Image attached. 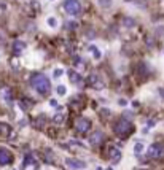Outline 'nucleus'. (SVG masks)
I'll list each match as a JSON object with an SVG mask.
<instances>
[{
  "label": "nucleus",
  "mask_w": 164,
  "mask_h": 170,
  "mask_svg": "<svg viewBox=\"0 0 164 170\" xmlns=\"http://www.w3.org/2000/svg\"><path fill=\"white\" fill-rule=\"evenodd\" d=\"M30 83H32L34 89L37 91L40 96H46V94L51 91V83H50V80L45 77V75H42V73L34 75L32 80H30Z\"/></svg>",
  "instance_id": "nucleus-1"
},
{
  "label": "nucleus",
  "mask_w": 164,
  "mask_h": 170,
  "mask_svg": "<svg viewBox=\"0 0 164 170\" xmlns=\"http://www.w3.org/2000/svg\"><path fill=\"white\" fill-rule=\"evenodd\" d=\"M115 134L116 135H120V137H126V135H129L131 132H132V124L127 119H120V121H116V124H115Z\"/></svg>",
  "instance_id": "nucleus-2"
},
{
  "label": "nucleus",
  "mask_w": 164,
  "mask_h": 170,
  "mask_svg": "<svg viewBox=\"0 0 164 170\" xmlns=\"http://www.w3.org/2000/svg\"><path fill=\"white\" fill-rule=\"evenodd\" d=\"M64 10L70 16H78L81 13V5L78 0H64Z\"/></svg>",
  "instance_id": "nucleus-3"
},
{
  "label": "nucleus",
  "mask_w": 164,
  "mask_h": 170,
  "mask_svg": "<svg viewBox=\"0 0 164 170\" xmlns=\"http://www.w3.org/2000/svg\"><path fill=\"white\" fill-rule=\"evenodd\" d=\"M147 154H148V157H151V159H158V157H161V156L164 154V146L159 145V143H153V145H150Z\"/></svg>",
  "instance_id": "nucleus-4"
},
{
  "label": "nucleus",
  "mask_w": 164,
  "mask_h": 170,
  "mask_svg": "<svg viewBox=\"0 0 164 170\" xmlns=\"http://www.w3.org/2000/svg\"><path fill=\"white\" fill-rule=\"evenodd\" d=\"M75 129H77V132H80V134H85V132H88V130L91 129V121H89L88 118H80V119H77Z\"/></svg>",
  "instance_id": "nucleus-5"
},
{
  "label": "nucleus",
  "mask_w": 164,
  "mask_h": 170,
  "mask_svg": "<svg viewBox=\"0 0 164 170\" xmlns=\"http://www.w3.org/2000/svg\"><path fill=\"white\" fill-rule=\"evenodd\" d=\"M104 140H105V135H104L102 130H94L93 134L89 135V143L93 146H99L101 143H104Z\"/></svg>",
  "instance_id": "nucleus-6"
},
{
  "label": "nucleus",
  "mask_w": 164,
  "mask_h": 170,
  "mask_svg": "<svg viewBox=\"0 0 164 170\" xmlns=\"http://www.w3.org/2000/svg\"><path fill=\"white\" fill-rule=\"evenodd\" d=\"M66 165L72 170H80V168H85L86 162L85 160H80V159H74V157H67L66 159Z\"/></svg>",
  "instance_id": "nucleus-7"
},
{
  "label": "nucleus",
  "mask_w": 164,
  "mask_h": 170,
  "mask_svg": "<svg viewBox=\"0 0 164 170\" xmlns=\"http://www.w3.org/2000/svg\"><path fill=\"white\" fill-rule=\"evenodd\" d=\"M89 84H91L93 88H96V89H102V88H104V80L99 77L97 73H93V75L89 77Z\"/></svg>",
  "instance_id": "nucleus-8"
},
{
  "label": "nucleus",
  "mask_w": 164,
  "mask_h": 170,
  "mask_svg": "<svg viewBox=\"0 0 164 170\" xmlns=\"http://www.w3.org/2000/svg\"><path fill=\"white\" fill-rule=\"evenodd\" d=\"M11 154H10V151H6V149H0V164L5 165V164H10L11 162Z\"/></svg>",
  "instance_id": "nucleus-9"
},
{
  "label": "nucleus",
  "mask_w": 164,
  "mask_h": 170,
  "mask_svg": "<svg viewBox=\"0 0 164 170\" xmlns=\"http://www.w3.org/2000/svg\"><path fill=\"white\" fill-rule=\"evenodd\" d=\"M0 96H2V99H3L6 103H11V102H13V94H11V89H10V88H2V91H0Z\"/></svg>",
  "instance_id": "nucleus-10"
},
{
  "label": "nucleus",
  "mask_w": 164,
  "mask_h": 170,
  "mask_svg": "<svg viewBox=\"0 0 164 170\" xmlns=\"http://www.w3.org/2000/svg\"><path fill=\"white\" fill-rule=\"evenodd\" d=\"M24 49H26V43L22 40H14V43H13V53L14 54H21Z\"/></svg>",
  "instance_id": "nucleus-11"
},
{
  "label": "nucleus",
  "mask_w": 164,
  "mask_h": 170,
  "mask_svg": "<svg viewBox=\"0 0 164 170\" xmlns=\"http://www.w3.org/2000/svg\"><path fill=\"white\" fill-rule=\"evenodd\" d=\"M123 27H126V29H132V27H135V19L131 16H124L123 18Z\"/></svg>",
  "instance_id": "nucleus-12"
},
{
  "label": "nucleus",
  "mask_w": 164,
  "mask_h": 170,
  "mask_svg": "<svg viewBox=\"0 0 164 170\" xmlns=\"http://www.w3.org/2000/svg\"><path fill=\"white\" fill-rule=\"evenodd\" d=\"M67 75H69V77H70V80H72V83H80V86H81V77H80V75L77 73V72H74V70H69L67 72Z\"/></svg>",
  "instance_id": "nucleus-13"
},
{
  "label": "nucleus",
  "mask_w": 164,
  "mask_h": 170,
  "mask_svg": "<svg viewBox=\"0 0 164 170\" xmlns=\"http://www.w3.org/2000/svg\"><path fill=\"white\" fill-rule=\"evenodd\" d=\"M110 157L113 162H118L121 159V151L120 149H115V148H110Z\"/></svg>",
  "instance_id": "nucleus-14"
},
{
  "label": "nucleus",
  "mask_w": 164,
  "mask_h": 170,
  "mask_svg": "<svg viewBox=\"0 0 164 170\" xmlns=\"http://www.w3.org/2000/svg\"><path fill=\"white\" fill-rule=\"evenodd\" d=\"M139 73L140 75H147L148 73V64H145V62L139 64Z\"/></svg>",
  "instance_id": "nucleus-15"
},
{
  "label": "nucleus",
  "mask_w": 164,
  "mask_h": 170,
  "mask_svg": "<svg viewBox=\"0 0 164 170\" xmlns=\"http://www.w3.org/2000/svg\"><path fill=\"white\" fill-rule=\"evenodd\" d=\"M89 51H93V56L96 59H101V51H99L94 45H89Z\"/></svg>",
  "instance_id": "nucleus-16"
},
{
  "label": "nucleus",
  "mask_w": 164,
  "mask_h": 170,
  "mask_svg": "<svg viewBox=\"0 0 164 170\" xmlns=\"http://www.w3.org/2000/svg\"><path fill=\"white\" fill-rule=\"evenodd\" d=\"M142 151H143V143H142V141H137V143H135V146H134V153L139 156Z\"/></svg>",
  "instance_id": "nucleus-17"
},
{
  "label": "nucleus",
  "mask_w": 164,
  "mask_h": 170,
  "mask_svg": "<svg viewBox=\"0 0 164 170\" xmlns=\"http://www.w3.org/2000/svg\"><path fill=\"white\" fill-rule=\"evenodd\" d=\"M66 27H67L69 30H74V29H77V27H78V22H75V21H67V22H66Z\"/></svg>",
  "instance_id": "nucleus-18"
},
{
  "label": "nucleus",
  "mask_w": 164,
  "mask_h": 170,
  "mask_svg": "<svg viewBox=\"0 0 164 170\" xmlns=\"http://www.w3.org/2000/svg\"><path fill=\"white\" fill-rule=\"evenodd\" d=\"M99 5L104 8H110L112 6V0H99Z\"/></svg>",
  "instance_id": "nucleus-19"
},
{
  "label": "nucleus",
  "mask_w": 164,
  "mask_h": 170,
  "mask_svg": "<svg viewBox=\"0 0 164 170\" xmlns=\"http://www.w3.org/2000/svg\"><path fill=\"white\" fill-rule=\"evenodd\" d=\"M46 22H48L50 27H58V19H56V18H48Z\"/></svg>",
  "instance_id": "nucleus-20"
},
{
  "label": "nucleus",
  "mask_w": 164,
  "mask_h": 170,
  "mask_svg": "<svg viewBox=\"0 0 164 170\" xmlns=\"http://www.w3.org/2000/svg\"><path fill=\"white\" fill-rule=\"evenodd\" d=\"M66 92H67L66 86H58V94H59V96H66Z\"/></svg>",
  "instance_id": "nucleus-21"
},
{
  "label": "nucleus",
  "mask_w": 164,
  "mask_h": 170,
  "mask_svg": "<svg viewBox=\"0 0 164 170\" xmlns=\"http://www.w3.org/2000/svg\"><path fill=\"white\" fill-rule=\"evenodd\" d=\"M134 3L137 5V6H140V8H145V6H147V2H145V0H134Z\"/></svg>",
  "instance_id": "nucleus-22"
},
{
  "label": "nucleus",
  "mask_w": 164,
  "mask_h": 170,
  "mask_svg": "<svg viewBox=\"0 0 164 170\" xmlns=\"http://www.w3.org/2000/svg\"><path fill=\"white\" fill-rule=\"evenodd\" d=\"M156 35H159V37H162V35H164V27H162V26L156 27Z\"/></svg>",
  "instance_id": "nucleus-23"
},
{
  "label": "nucleus",
  "mask_w": 164,
  "mask_h": 170,
  "mask_svg": "<svg viewBox=\"0 0 164 170\" xmlns=\"http://www.w3.org/2000/svg\"><path fill=\"white\" fill-rule=\"evenodd\" d=\"M50 105H51V107H58V100L51 99V100H50Z\"/></svg>",
  "instance_id": "nucleus-24"
},
{
  "label": "nucleus",
  "mask_w": 164,
  "mask_h": 170,
  "mask_svg": "<svg viewBox=\"0 0 164 170\" xmlns=\"http://www.w3.org/2000/svg\"><path fill=\"white\" fill-rule=\"evenodd\" d=\"M62 121V115H56V118H54V122H61Z\"/></svg>",
  "instance_id": "nucleus-25"
},
{
  "label": "nucleus",
  "mask_w": 164,
  "mask_h": 170,
  "mask_svg": "<svg viewBox=\"0 0 164 170\" xmlns=\"http://www.w3.org/2000/svg\"><path fill=\"white\" fill-rule=\"evenodd\" d=\"M120 105H121V107H126V105H127V102H126L124 99H120Z\"/></svg>",
  "instance_id": "nucleus-26"
},
{
  "label": "nucleus",
  "mask_w": 164,
  "mask_h": 170,
  "mask_svg": "<svg viewBox=\"0 0 164 170\" xmlns=\"http://www.w3.org/2000/svg\"><path fill=\"white\" fill-rule=\"evenodd\" d=\"M61 75H62V70H56V72H54V77H61Z\"/></svg>",
  "instance_id": "nucleus-27"
}]
</instances>
